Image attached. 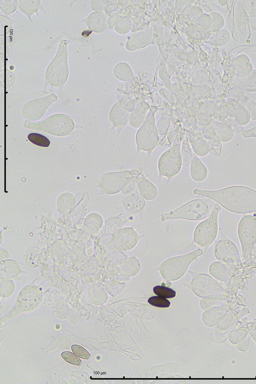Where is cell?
I'll return each mask as SVG.
<instances>
[{
  "instance_id": "6da1fadb",
  "label": "cell",
  "mask_w": 256,
  "mask_h": 384,
  "mask_svg": "<svg viewBox=\"0 0 256 384\" xmlns=\"http://www.w3.org/2000/svg\"><path fill=\"white\" fill-rule=\"evenodd\" d=\"M195 194L210 198L227 210L238 214L256 212V190L244 186H232L217 190L195 189Z\"/></svg>"
},
{
  "instance_id": "7a4b0ae2",
  "label": "cell",
  "mask_w": 256,
  "mask_h": 384,
  "mask_svg": "<svg viewBox=\"0 0 256 384\" xmlns=\"http://www.w3.org/2000/svg\"><path fill=\"white\" fill-rule=\"evenodd\" d=\"M68 42L62 39L57 52L47 68L45 74L46 85L61 90L69 77Z\"/></svg>"
},
{
  "instance_id": "3957f363",
  "label": "cell",
  "mask_w": 256,
  "mask_h": 384,
  "mask_svg": "<svg viewBox=\"0 0 256 384\" xmlns=\"http://www.w3.org/2000/svg\"><path fill=\"white\" fill-rule=\"evenodd\" d=\"M26 128L41 131L53 135L62 136L68 135L73 129L74 122L68 115L63 114L53 115L45 120L31 122L26 121Z\"/></svg>"
},
{
  "instance_id": "277c9868",
  "label": "cell",
  "mask_w": 256,
  "mask_h": 384,
  "mask_svg": "<svg viewBox=\"0 0 256 384\" xmlns=\"http://www.w3.org/2000/svg\"><path fill=\"white\" fill-rule=\"evenodd\" d=\"M221 209L220 205L216 204L208 218L196 226L194 239L198 245L207 248L216 238L218 230V216Z\"/></svg>"
},
{
  "instance_id": "5b68a950",
  "label": "cell",
  "mask_w": 256,
  "mask_h": 384,
  "mask_svg": "<svg viewBox=\"0 0 256 384\" xmlns=\"http://www.w3.org/2000/svg\"><path fill=\"white\" fill-rule=\"evenodd\" d=\"M208 205L203 199H195L189 201L173 211L163 214L162 220L183 219L197 221L206 218L209 214Z\"/></svg>"
},
{
  "instance_id": "8992f818",
  "label": "cell",
  "mask_w": 256,
  "mask_h": 384,
  "mask_svg": "<svg viewBox=\"0 0 256 384\" xmlns=\"http://www.w3.org/2000/svg\"><path fill=\"white\" fill-rule=\"evenodd\" d=\"M181 145L180 136L178 134L170 148L165 151L159 159L158 167L162 175L170 177L180 172L182 165Z\"/></svg>"
},
{
  "instance_id": "52a82bcc",
  "label": "cell",
  "mask_w": 256,
  "mask_h": 384,
  "mask_svg": "<svg viewBox=\"0 0 256 384\" xmlns=\"http://www.w3.org/2000/svg\"><path fill=\"white\" fill-rule=\"evenodd\" d=\"M238 233L243 258L247 261L250 259L256 244V217L251 215L244 216L239 222Z\"/></svg>"
},
{
  "instance_id": "ba28073f",
  "label": "cell",
  "mask_w": 256,
  "mask_h": 384,
  "mask_svg": "<svg viewBox=\"0 0 256 384\" xmlns=\"http://www.w3.org/2000/svg\"><path fill=\"white\" fill-rule=\"evenodd\" d=\"M159 141L155 116L150 110L144 123L139 128L136 135V142L140 149L145 151L154 150Z\"/></svg>"
},
{
  "instance_id": "9c48e42d",
  "label": "cell",
  "mask_w": 256,
  "mask_h": 384,
  "mask_svg": "<svg viewBox=\"0 0 256 384\" xmlns=\"http://www.w3.org/2000/svg\"><path fill=\"white\" fill-rule=\"evenodd\" d=\"M214 254L220 261L230 266L234 271L241 265V261L237 247L224 235L217 243Z\"/></svg>"
},
{
  "instance_id": "30bf717a",
  "label": "cell",
  "mask_w": 256,
  "mask_h": 384,
  "mask_svg": "<svg viewBox=\"0 0 256 384\" xmlns=\"http://www.w3.org/2000/svg\"><path fill=\"white\" fill-rule=\"evenodd\" d=\"M202 254L203 251L198 249L184 255L172 257L163 263L161 270L166 274H181L193 261Z\"/></svg>"
},
{
  "instance_id": "8fae6325",
  "label": "cell",
  "mask_w": 256,
  "mask_h": 384,
  "mask_svg": "<svg viewBox=\"0 0 256 384\" xmlns=\"http://www.w3.org/2000/svg\"><path fill=\"white\" fill-rule=\"evenodd\" d=\"M143 236L139 235L131 227H124L118 230L112 237L111 248L115 250L125 251L132 249Z\"/></svg>"
},
{
  "instance_id": "7c38bea8",
  "label": "cell",
  "mask_w": 256,
  "mask_h": 384,
  "mask_svg": "<svg viewBox=\"0 0 256 384\" xmlns=\"http://www.w3.org/2000/svg\"><path fill=\"white\" fill-rule=\"evenodd\" d=\"M131 101L130 98L123 97L117 101L110 111V120L117 129L118 133L129 121L131 113L133 110Z\"/></svg>"
},
{
  "instance_id": "4fadbf2b",
  "label": "cell",
  "mask_w": 256,
  "mask_h": 384,
  "mask_svg": "<svg viewBox=\"0 0 256 384\" xmlns=\"http://www.w3.org/2000/svg\"><path fill=\"white\" fill-rule=\"evenodd\" d=\"M57 100V97L54 94L32 100L24 105L23 115L26 119L38 120L44 115L49 106Z\"/></svg>"
},
{
  "instance_id": "5bb4252c",
  "label": "cell",
  "mask_w": 256,
  "mask_h": 384,
  "mask_svg": "<svg viewBox=\"0 0 256 384\" xmlns=\"http://www.w3.org/2000/svg\"><path fill=\"white\" fill-rule=\"evenodd\" d=\"M129 172V171L110 172L103 175L99 182L101 193L114 194L122 190Z\"/></svg>"
},
{
  "instance_id": "9a60e30c",
  "label": "cell",
  "mask_w": 256,
  "mask_h": 384,
  "mask_svg": "<svg viewBox=\"0 0 256 384\" xmlns=\"http://www.w3.org/2000/svg\"><path fill=\"white\" fill-rule=\"evenodd\" d=\"M157 33L154 26L143 30L133 33L129 37L125 44V48L130 51H135L153 44Z\"/></svg>"
},
{
  "instance_id": "2e32d148",
  "label": "cell",
  "mask_w": 256,
  "mask_h": 384,
  "mask_svg": "<svg viewBox=\"0 0 256 384\" xmlns=\"http://www.w3.org/2000/svg\"><path fill=\"white\" fill-rule=\"evenodd\" d=\"M122 200L124 208L131 214H136L140 211L145 205V199L137 187L128 194H122Z\"/></svg>"
},
{
  "instance_id": "e0dca14e",
  "label": "cell",
  "mask_w": 256,
  "mask_h": 384,
  "mask_svg": "<svg viewBox=\"0 0 256 384\" xmlns=\"http://www.w3.org/2000/svg\"><path fill=\"white\" fill-rule=\"evenodd\" d=\"M109 16L105 13L93 12L82 22L86 23L88 28L96 33H102L108 29Z\"/></svg>"
},
{
  "instance_id": "ac0fdd59",
  "label": "cell",
  "mask_w": 256,
  "mask_h": 384,
  "mask_svg": "<svg viewBox=\"0 0 256 384\" xmlns=\"http://www.w3.org/2000/svg\"><path fill=\"white\" fill-rule=\"evenodd\" d=\"M137 187L142 196L147 200L155 199L158 195L156 186L141 172L136 178Z\"/></svg>"
},
{
  "instance_id": "d6986e66",
  "label": "cell",
  "mask_w": 256,
  "mask_h": 384,
  "mask_svg": "<svg viewBox=\"0 0 256 384\" xmlns=\"http://www.w3.org/2000/svg\"><path fill=\"white\" fill-rule=\"evenodd\" d=\"M209 271L212 276L223 282L226 285L235 272L230 266L221 261L213 262L210 266Z\"/></svg>"
},
{
  "instance_id": "ffe728a7",
  "label": "cell",
  "mask_w": 256,
  "mask_h": 384,
  "mask_svg": "<svg viewBox=\"0 0 256 384\" xmlns=\"http://www.w3.org/2000/svg\"><path fill=\"white\" fill-rule=\"evenodd\" d=\"M189 140L194 153L196 155L204 156L210 152V145L200 133H191Z\"/></svg>"
},
{
  "instance_id": "44dd1931",
  "label": "cell",
  "mask_w": 256,
  "mask_h": 384,
  "mask_svg": "<svg viewBox=\"0 0 256 384\" xmlns=\"http://www.w3.org/2000/svg\"><path fill=\"white\" fill-rule=\"evenodd\" d=\"M190 171L192 179L198 182L204 180L208 174L206 167L194 152H192Z\"/></svg>"
},
{
  "instance_id": "7402d4cb",
  "label": "cell",
  "mask_w": 256,
  "mask_h": 384,
  "mask_svg": "<svg viewBox=\"0 0 256 384\" xmlns=\"http://www.w3.org/2000/svg\"><path fill=\"white\" fill-rule=\"evenodd\" d=\"M17 3L20 10L32 22V15L36 13L39 10H41L45 13L44 7L40 0H18L17 1Z\"/></svg>"
},
{
  "instance_id": "603a6c76",
  "label": "cell",
  "mask_w": 256,
  "mask_h": 384,
  "mask_svg": "<svg viewBox=\"0 0 256 384\" xmlns=\"http://www.w3.org/2000/svg\"><path fill=\"white\" fill-rule=\"evenodd\" d=\"M113 73L117 79L124 82H130L134 77L131 67L125 62L117 63L114 68Z\"/></svg>"
},
{
  "instance_id": "cb8c5ba5",
  "label": "cell",
  "mask_w": 256,
  "mask_h": 384,
  "mask_svg": "<svg viewBox=\"0 0 256 384\" xmlns=\"http://www.w3.org/2000/svg\"><path fill=\"white\" fill-rule=\"evenodd\" d=\"M149 111L147 108H136L131 113L130 124L135 128H139L145 121Z\"/></svg>"
},
{
  "instance_id": "d4e9b609",
  "label": "cell",
  "mask_w": 256,
  "mask_h": 384,
  "mask_svg": "<svg viewBox=\"0 0 256 384\" xmlns=\"http://www.w3.org/2000/svg\"><path fill=\"white\" fill-rule=\"evenodd\" d=\"M212 126L221 141L227 142L232 138L234 131L230 126L224 123H217Z\"/></svg>"
},
{
  "instance_id": "484cf974",
  "label": "cell",
  "mask_w": 256,
  "mask_h": 384,
  "mask_svg": "<svg viewBox=\"0 0 256 384\" xmlns=\"http://www.w3.org/2000/svg\"><path fill=\"white\" fill-rule=\"evenodd\" d=\"M203 133V137L209 145L216 147L221 144V140L211 125L205 127Z\"/></svg>"
},
{
  "instance_id": "4316f807",
  "label": "cell",
  "mask_w": 256,
  "mask_h": 384,
  "mask_svg": "<svg viewBox=\"0 0 256 384\" xmlns=\"http://www.w3.org/2000/svg\"><path fill=\"white\" fill-rule=\"evenodd\" d=\"M132 28V22L127 17H120L116 23L114 29L120 34L129 32Z\"/></svg>"
},
{
  "instance_id": "83f0119b",
  "label": "cell",
  "mask_w": 256,
  "mask_h": 384,
  "mask_svg": "<svg viewBox=\"0 0 256 384\" xmlns=\"http://www.w3.org/2000/svg\"><path fill=\"white\" fill-rule=\"evenodd\" d=\"M28 139L34 144L41 147H48L51 144L47 137L39 133H31L28 135Z\"/></svg>"
},
{
  "instance_id": "f1b7e54d",
  "label": "cell",
  "mask_w": 256,
  "mask_h": 384,
  "mask_svg": "<svg viewBox=\"0 0 256 384\" xmlns=\"http://www.w3.org/2000/svg\"><path fill=\"white\" fill-rule=\"evenodd\" d=\"M181 145V154L182 165L188 166L190 164L192 157V151L187 140L183 141Z\"/></svg>"
},
{
  "instance_id": "f546056e",
  "label": "cell",
  "mask_w": 256,
  "mask_h": 384,
  "mask_svg": "<svg viewBox=\"0 0 256 384\" xmlns=\"http://www.w3.org/2000/svg\"><path fill=\"white\" fill-rule=\"evenodd\" d=\"M153 291L157 296L165 298H173L176 295V291L173 289L160 285L155 286L153 288Z\"/></svg>"
},
{
  "instance_id": "4dcf8cb0",
  "label": "cell",
  "mask_w": 256,
  "mask_h": 384,
  "mask_svg": "<svg viewBox=\"0 0 256 384\" xmlns=\"http://www.w3.org/2000/svg\"><path fill=\"white\" fill-rule=\"evenodd\" d=\"M1 8L6 15L13 13L18 7L17 1L1 0Z\"/></svg>"
},
{
  "instance_id": "1f68e13d",
  "label": "cell",
  "mask_w": 256,
  "mask_h": 384,
  "mask_svg": "<svg viewBox=\"0 0 256 384\" xmlns=\"http://www.w3.org/2000/svg\"><path fill=\"white\" fill-rule=\"evenodd\" d=\"M148 303L157 307L167 308L170 305V302L165 298L159 296H153L148 299Z\"/></svg>"
},
{
  "instance_id": "d6a6232c",
  "label": "cell",
  "mask_w": 256,
  "mask_h": 384,
  "mask_svg": "<svg viewBox=\"0 0 256 384\" xmlns=\"http://www.w3.org/2000/svg\"><path fill=\"white\" fill-rule=\"evenodd\" d=\"M247 336V332L239 329H234L229 334L228 338L233 344H238Z\"/></svg>"
},
{
  "instance_id": "836d02e7",
  "label": "cell",
  "mask_w": 256,
  "mask_h": 384,
  "mask_svg": "<svg viewBox=\"0 0 256 384\" xmlns=\"http://www.w3.org/2000/svg\"><path fill=\"white\" fill-rule=\"evenodd\" d=\"M170 124L169 119L167 116H163L157 123V129L160 135L165 134L168 129Z\"/></svg>"
},
{
  "instance_id": "e575fe53",
  "label": "cell",
  "mask_w": 256,
  "mask_h": 384,
  "mask_svg": "<svg viewBox=\"0 0 256 384\" xmlns=\"http://www.w3.org/2000/svg\"><path fill=\"white\" fill-rule=\"evenodd\" d=\"M236 122L240 125H245L247 124L250 120V116L248 113H247L241 108H237V113L236 115Z\"/></svg>"
},
{
  "instance_id": "d590c367",
  "label": "cell",
  "mask_w": 256,
  "mask_h": 384,
  "mask_svg": "<svg viewBox=\"0 0 256 384\" xmlns=\"http://www.w3.org/2000/svg\"><path fill=\"white\" fill-rule=\"evenodd\" d=\"M61 356L66 361L73 365L79 366L81 363V360L76 355L69 351L62 352Z\"/></svg>"
},
{
  "instance_id": "8d00e7d4",
  "label": "cell",
  "mask_w": 256,
  "mask_h": 384,
  "mask_svg": "<svg viewBox=\"0 0 256 384\" xmlns=\"http://www.w3.org/2000/svg\"><path fill=\"white\" fill-rule=\"evenodd\" d=\"M111 1H91L92 9L95 12L104 13L106 7L110 4Z\"/></svg>"
},
{
  "instance_id": "74e56055",
  "label": "cell",
  "mask_w": 256,
  "mask_h": 384,
  "mask_svg": "<svg viewBox=\"0 0 256 384\" xmlns=\"http://www.w3.org/2000/svg\"><path fill=\"white\" fill-rule=\"evenodd\" d=\"M233 312H227L223 317L221 327L222 330H226L231 326L234 320Z\"/></svg>"
},
{
  "instance_id": "f35d334b",
  "label": "cell",
  "mask_w": 256,
  "mask_h": 384,
  "mask_svg": "<svg viewBox=\"0 0 256 384\" xmlns=\"http://www.w3.org/2000/svg\"><path fill=\"white\" fill-rule=\"evenodd\" d=\"M72 351L80 358L88 359L90 358V353L82 347L78 345H73L71 346Z\"/></svg>"
},
{
  "instance_id": "ab89813d",
  "label": "cell",
  "mask_w": 256,
  "mask_h": 384,
  "mask_svg": "<svg viewBox=\"0 0 256 384\" xmlns=\"http://www.w3.org/2000/svg\"><path fill=\"white\" fill-rule=\"evenodd\" d=\"M242 103L247 109L250 118L256 120V103L248 99L244 100Z\"/></svg>"
},
{
  "instance_id": "60d3db41",
  "label": "cell",
  "mask_w": 256,
  "mask_h": 384,
  "mask_svg": "<svg viewBox=\"0 0 256 384\" xmlns=\"http://www.w3.org/2000/svg\"><path fill=\"white\" fill-rule=\"evenodd\" d=\"M249 344V338L247 335L241 341L237 344V348L239 350L241 351H245L248 349Z\"/></svg>"
},
{
  "instance_id": "b9f144b4",
  "label": "cell",
  "mask_w": 256,
  "mask_h": 384,
  "mask_svg": "<svg viewBox=\"0 0 256 384\" xmlns=\"http://www.w3.org/2000/svg\"><path fill=\"white\" fill-rule=\"evenodd\" d=\"M121 17L117 14H113L109 16L108 20V29L114 30V26L117 20Z\"/></svg>"
},
{
  "instance_id": "7bdbcfd3",
  "label": "cell",
  "mask_w": 256,
  "mask_h": 384,
  "mask_svg": "<svg viewBox=\"0 0 256 384\" xmlns=\"http://www.w3.org/2000/svg\"><path fill=\"white\" fill-rule=\"evenodd\" d=\"M242 135L245 138L256 137V127L244 131L242 132Z\"/></svg>"
},
{
  "instance_id": "ee69618b",
  "label": "cell",
  "mask_w": 256,
  "mask_h": 384,
  "mask_svg": "<svg viewBox=\"0 0 256 384\" xmlns=\"http://www.w3.org/2000/svg\"><path fill=\"white\" fill-rule=\"evenodd\" d=\"M249 333L256 343V326L249 325Z\"/></svg>"
},
{
  "instance_id": "f6af8a7d",
  "label": "cell",
  "mask_w": 256,
  "mask_h": 384,
  "mask_svg": "<svg viewBox=\"0 0 256 384\" xmlns=\"http://www.w3.org/2000/svg\"><path fill=\"white\" fill-rule=\"evenodd\" d=\"M9 257L8 252L4 249H1V261H4V259H6Z\"/></svg>"
}]
</instances>
